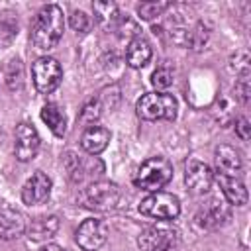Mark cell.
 I'll return each instance as SVG.
<instances>
[{"instance_id":"cell-1","label":"cell","mask_w":251,"mask_h":251,"mask_svg":"<svg viewBox=\"0 0 251 251\" xmlns=\"http://www.w3.org/2000/svg\"><path fill=\"white\" fill-rule=\"evenodd\" d=\"M63 31H65L63 10L57 4H47L37 12L31 24V43L39 51H49L59 43Z\"/></svg>"},{"instance_id":"cell-2","label":"cell","mask_w":251,"mask_h":251,"mask_svg":"<svg viewBox=\"0 0 251 251\" xmlns=\"http://www.w3.org/2000/svg\"><path fill=\"white\" fill-rule=\"evenodd\" d=\"M135 110H137V116L143 118V120H149V122L169 120L171 122V120L176 118L178 104H176L173 94H167V92H147V94H143L137 100Z\"/></svg>"},{"instance_id":"cell-3","label":"cell","mask_w":251,"mask_h":251,"mask_svg":"<svg viewBox=\"0 0 251 251\" xmlns=\"http://www.w3.org/2000/svg\"><path fill=\"white\" fill-rule=\"evenodd\" d=\"M173 178V165L165 157H149L143 161L135 175V184L143 190L157 192Z\"/></svg>"},{"instance_id":"cell-4","label":"cell","mask_w":251,"mask_h":251,"mask_svg":"<svg viewBox=\"0 0 251 251\" xmlns=\"http://www.w3.org/2000/svg\"><path fill=\"white\" fill-rule=\"evenodd\" d=\"M120 188L116 182H110V180H96V182H90L82 194H80V202L90 208V210H96V212H110L118 206L120 202Z\"/></svg>"},{"instance_id":"cell-5","label":"cell","mask_w":251,"mask_h":251,"mask_svg":"<svg viewBox=\"0 0 251 251\" xmlns=\"http://www.w3.org/2000/svg\"><path fill=\"white\" fill-rule=\"evenodd\" d=\"M139 212L147 218L169 222V220H175L180 214V202L175 194L157 190V192H151L149 196H145L139 202Z\"/></svg>"},{"instance_id":"cell-6","label":"cell","mask_w":251,"mask_h":251,"mask_svg":"<svg viewBox=\"0 0 251 251\" xmlns=\"http://www.w3.org/2000/svg\"><path fill=\"white\" fill-rule=\"evenodd\" d=\"M178 231L167 224L147 226L139 237L137 245L141 251H175L178 247Z\"/></svg>"},{"instance_id":"cell-7","label":"cell","mask_w":251,"mask_h":251,"mask_svg":"<svg viewBox=\"0 0 251 251\" xmlns=\"http://www.w3.org/2000/svg\"><path fill=\"white\" fill-rule=\"evenodd\" d=\"M31 76H33V84L37 88V92L41 94H51L63 78V69L59 65L57 59L53 57H39L33 61L31 65Z\"/></svg>"},{"instance_id":"cell-8","label":"cell","mask_w":251,"mask_h":251,"mask_svg":"<svg viewBox=\"0 0 251 251\" xmlns=\"http://www.w3.org/2000/svg\"><path fill=\"white\" fill-rule=\"evenodd\" d=\"M106 237H108V226L102 220H94V218L84 220L75 231V239L78 247L84 251H98L106 243Z\"/></svg>"},{"instance_id":"cell-9","label":"cell","mask_w":251,"mask_h":251,"mask_svg":"<svg viewBox=\"0 0 251 251\" xmlns=\"http://www.w3.org/2000/svg\"><path fill=\"white\" fill-rule=\"evenodd\" d=\"M39 133L29 122H22L16 127V143H14V153L16 159L22 163L31 161L37 151H39Z\"/></svg>"},{"instance_id":"cell-10","label":"cell","mask_w":251,"mask_h":251,"mask_svg":"<svg viewBox=\"0 0 251 251\" xmlns=\"http://www.w3.org/2000/svg\"><path fill=\"white\" fill-rule=\"evenodd\" d=\"M184 182L194 194H204L212 188L214 173L206 163L198 159H188L184 165Z\"/></svg>"},{"instance_id":"cell-11","label":"cell","mask_w":251,"mask_h":251,"mask_svg":"<svg viewBox=\"0 0 251 251\" xmlns=\"http://www.w3.org/2000/svg\"><path fill=\"white\" fill-rule=\"evenodd\" d=\"M229 218H231V214H229L227 204L224 200H220V198H210L200 208V212L196 216V222L204 229H218L224 224H227Z\"/></svg>"},{"instance_id":"cell-12","label":"cell","mask_w":251,"mask_h":251,"mask_svg":"<svg viewBox=\"0 0 251 251\" xmlns=\"http://www.w3.org/2000/svg\"><path fill=\"white\" fill-rule=\"evenodd\" d=\"M49 194H51V178L41 171H35L22 188V200L27 206H37L45 202Z\"/></svg>"},{"instance_id":"cell-13","label":"cell","mask_w":251,"mask_h":251,"mask_svg":"<svg viewBox=\"0 0 251 251\" xmlns=\"http://www.w3.org/2000/svg\"><path fill=\"white\" fill-rule=\"evenodd\" d=\"M27 222L25 216L14 208H2L0 210V239H16L22 233H25Z\"/></svg>"},{"instance_id":"cell-14","label":"cell","mask_w":251,"mask_h":251,"mask_svg":"<svg viewBox=\"0 0 251 251\" xmlns=\"http://www.w3.org/2000/svg\"><path fill=\"white\" fill-rule=\"evenodd\" d=\"M216 175H226V176H237L243 169V161L237 149L231 145H220L216 149Z\"/></svg>"},{"instance_id":"cell-15","label":"cell","mask_w":251,"mask_h":251,"mask_svg":"<svg viewBox=\"0 0 251 251\" xmlns=\"http://www.w3.org/2000/svg\"><path fill=\"white\" fill-rule=\"evenodd\" d=\"M110 143V131L104 127V126H88L84 131H82V137H80V145L86 153L90 155H98L102 153Z\"/></svg>"},{"instance_id":"cell-16","label":"cell","mask_w":251,"mask_h":251,"mask_svg":"<svg viewBox=\"0 0 251 251\" xmlns=\"http://www.w3.org/2000/svg\"><path fill=\"white\" fill-rule=\"evenodd\" d=\"M216 180L222 188V194L226 196V200L233 206H243L247 204V188L245 184L237 178V176H226V175H216Z\"/></svg>"},{"instance_id":"cell-17","label":"cell","mask_w":251,"mask_h":251,"mask_svg":"<svg viewBox=\"0 0 251 251\" xmlns=\"http://www.w3.org/2000/svg\"><path fill=\"white\" fill-rule=\"evenodd\" d=\"M57 229H59V218L57 216H39L27 224L25 233L31 241H47L57 233Z\"/></svg>"},{"instance_id":"cell-18","label":"cell","mask_w":251,"mask_h":251,"mask_svg":"<svg viewBox=\"0 0 251 251\" xmlns=\"http://www.w3.org/2000/svg\"><path fill=\"white\" fill-rule=\"evenodd\" d=\"M149 59H151V45H149V41L145 37H141V35H135L129 41L127 49H126V63L131 69H141V67H145L149 63Z\"/></svg>"},{"instance_id":"cell-19","label":"cell","mask_w":251,"mask_h":251,"mask_svg":"<svg viewBox=\"0 0 251 251\" xmlns=\"http://www.w3.org/2000/svg\"><path fill=\"white\" fill-rule=\"evenodd\" d=\"M41 120L47 124V127L57 135L63 137L67 131V118L63 114V110L57 104H45L41 108Z\"/></svg>"},{"instance_id":"cell-20","label":"cell","mask_w":251,"mask_h":251,"mask_svg":"<svg viewBox=\"0 0 251 251\" xmlns=\"http://www.w3.org/2000/svg\"><path fill=\"white\" fill-rule=\"evenodd\" d=\"M171 6H173L171 2H141L137 6V14L141 20H153L161 16L165 10H169Z\"/></svg>"},{"instance_id":"cell-21","label":"cell","mask_w":251,"mask_h":251,"mask_svg":"<svg viewBox=\"0 0 251 251\" xmlns=\"http://www.w3.org/2000/svg\"><path fill=\"white\" fill-rule=\"evenodd\" d=\"M100 114H102V102H100V98H92L84 104L78 120L88 127V126H94V122L100 118Z\"/></svg>"},{"instance_id":"cell-22","label":"cell","mask_w":251,"mask_h":251,"mask_svg":"<svg viewBox=\"0 0 251 251\" xmlns=\"http://www.w3.org/2000/svg\"><path fill=\"white\" fill-rule=\"evenodd\" d=\"M151 82H153V86L159 88V90L169 88V86L173 84V69H171L169 65L157 67V69L153 71V75H151Z\"/></svg>"},{"instance_id":"cell-23","label":"cell","mask_w":251,"mask_h":251,"mask_svg":"<svg viewBox=\"0 0 251 251\" xmlns=\"http://www.w3.org/2000/svg\"><path fill=\"white\" fill-rule=\"evenodd\" d=\"M94 12H96V18L98 22H110L114 24L118 20V6L112 4V2H96L94 4Z\"/></svg>"},{"instance_id":"cell-24","label":"cell","mask_w":251,"mask_h":251,"mask_svg":"<svg viewBox=\"0 0 251 251\" xmlns=\"http://www.w3.org/2000/svg\"><path fill=\"white\" fill-rule=\"evenodd\" d=\"M71 27H73L75 31H78V33H84V31H88V27H90V18H88L84 12L75 10V12L71 14Z\"/></svg>"},{"instance_id":"cell-25","label":"cell","mask_w":251,"mask_h":251,"mask_svg":"<svg viewBox=\"0 0 251 251\" xmlns=\"http://www.w3.org/2000/svg\"><path fill=\"white\" fill-rule=\"evenodd\" d=\"M235 90H237L241 102L247 104V100H249V71H247V69L241 73V76H239V80H237V84H235Z\"/></svg>"},{"instance_id":"cell-26","label":"cell","mask_w":251,"mask_h":251,"mask_svg":"<svg viewBox=\"0 0 251 251\" xmlns=\"http://www.w3.org/2000/svg\"><path fill=\"white\" fill-rule=\"evenodd\" d=\"M235 133L239 135L241 141H247L249 135H251V126H249V120L247 118H239L237 124H235Z\"/></svg>"},{"instance_id":"cell-27","label":"cell","mask_w":251,"mask_h":251,"mask_svg":"<svg viewBox=\"0 0 251 251\" xmlns=\"http://www.w3.org/2000/svg\"><path fill=\"white\" fill-rule=\"evenodd\" d=\"M41 251H63V247L57 245V243H47V245L41 247Z\"/></svg>"}]
</instances>
